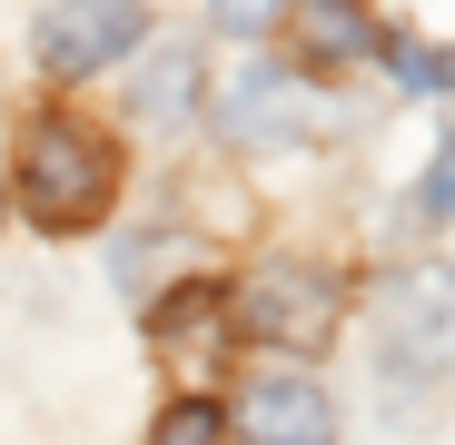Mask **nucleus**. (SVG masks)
<instances>
[{"label": "nucleus", "instance_id": "1", "mask_svg": "<svg viewBox=\"0 0 455 445\" xmlns=\"http://www.w3.org/2000/svg\"><path fill=\"white\" fill-rule=\"evenodd\" d=\"M109 188H119V159H109L100 129H80V119H30L20 129V218L30 228L80 238L109 208Z\"/></svg>", "mask_w": 455, "mask_h": 445}, {"label": "nucleus", "instance_id": "2", "mask_svg": "<svg viewBox=\"0 0 455 445\" xmlns=\"http://www.w3.org/2000/svg\"><path fill=\"white\" fill-rule=\"evenodd\" d=\"M228 327H248L267 346H327L337 337V277L307 258H267L238 297H228Z\"/></svg>", "mask_w": 455, "mask_h": 445}, {"label": "nucleus", "instance_id": "3", "mask_svg": "<svg viewBox=\"0 0 455 445\" xmlns=\"http://www.w3.org/2000/svg\"><path fill=\"white\" fill-rule=\"evenodd\" d=\"M148 40L139 0H50L40 11V69L50 80H100L109 60H129Z\"/></svg>", "mask_w": 455, "mask_h": 445}, {"label": "nucleus", "instance_id": "4", "mask_svg": "<svg viewBox=\"0 0 455 445\" xmlns=\"http://www.w3.org/2000/svg\"><path fill=\"white\" fill-rule=\"evenodd\" d=\"M218 129L238 139V148H248V139H258V148H297V139L327 129V99L297 80V69H267V60H258V69H238V90L218 99Z\"/></svg>", "mask_w": 455, "mask_h": 445}, {"label": "nucleus", "instance_id": "5", "mask_svg": "<svg viewBox=\"0 0 455 445\" xmlns=\"http://www.w3.org/2000/svg\"><path fill=\"white\" fill-rule=\"evenodd\" d=\"M238 425H248V445H337V406L307 366H258L238 396Z\"/></svg>", "mask_w": 455, "mask_h": 445}, {"label": "nucleus", "instance_id": "6", "mask_svg": "<svg viewBox=\"0 0 455 445\" xmlns=\"http://www.w3.org/2000/svg\"><path fill=\"white\" fill-rule=\"evenodd\" d=\"M129 99H139V119H179V109L198 99V50H188V40H159L148 69L129 80Z\"/></svg>", "mask_w": 455, "mask_h": 445}, {"label": "nucleus", "instance_id": "7", "mask_svg": "<svg viewBox=\"0 0 455 445\" xmlns=\"http://www.w3.org/2000/svg\"><path fill=\"white\" fill-rule=\"evenodd\" d=\"M297 30H307V60H366L376 50L366 0H297Z\"/></svg>", "mask_w": 455, "mask_h": 445}, {"label": "nucleus", "instance_id": "8", "mask_svg": "<svg viewBox=\"0 0 455 445\" xmlns=\"http://www.w3.org/2000/svg\"><path fill=\"white\" fill-rule=\"evenodd\" d=\"M148 445H228V416H218L208 396H179L159 425H148Z\"/></svg>", "mask_w": 455, "mask_h": 445}, {"label": "nucleus", "instance_id": "9", "mask_svg": "<svg viewBox=\"0 0 455 445\" xmlns=\"http://www.w3.org/2000/svg\"><path fill=\"white\" fill-rule=\"evenodd\" d=\"M396 90L445 99V50H435V40H396Z\"/></svg>", "mask_w": 455, "mask_h": 445}, {"label": "nucleus", "instance_id": "10", "mask_svg": "<svg viewBox=\"0 0 455 445\" xmlns=\"http://www.w3.org/2000/svg\"><path fill=\"white\" fill-rule=\"evenodd\" d=\"M445 208H455V159L435 148V159H426V179H416V198H406V218H426V228H445Z\"/></svg>", "mask_w": 455, "mask_h": 445}, {"label": "nucleus", "instance_id": "11", "mask_svg": "<svg viewBox=\"0 0 455 445\" xmlns=\"http://www.w3.org/2000/svg\"><path fill=\"white\" fill-rule=\"evenodd\" d=\"M277 11H287V0H208V20H218V30H238V40L277 30Z\"/></svg>", "mask_w": 455, "mask_h": 445}]
</instances>
